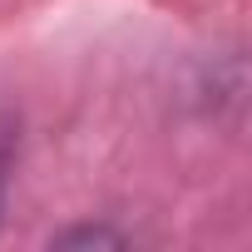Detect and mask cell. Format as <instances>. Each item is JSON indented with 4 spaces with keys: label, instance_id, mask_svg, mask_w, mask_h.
Here are the masks:
<instances>
[{
    "label": "cell",
    "instance_id": "2",
    "mask_svg": "<svg viewBox=\"0 0 252 252\" xmlns=\"http://www.w3.org/2000/svg\"><path fill=\"white\" fill-rule=\"evenodd\" d=\"M129 232L119 227H104V222H79V227H64L55 237V247H124Z\"/></svg>",
    "mask_w": 252,
    "mask_h": 252
},
{
    "label": "cell",
    "instance_id": "1",
    "mask_svg": "<svg viewBox=\"0 0 252 252\" xmlns=\"http://www.w3.org/2000/svg\"><path fill=\"white\" fill-rule=\"evenodd\" d=\"M15 154H20V124L15 114L0 104V213H5V193H10V173H15Z\"/></svg>",
    "mask_w": 252,
    "mask_h": 252
}]
</instances>
